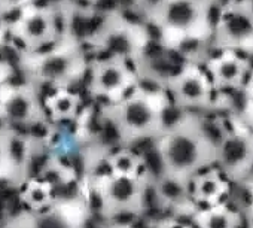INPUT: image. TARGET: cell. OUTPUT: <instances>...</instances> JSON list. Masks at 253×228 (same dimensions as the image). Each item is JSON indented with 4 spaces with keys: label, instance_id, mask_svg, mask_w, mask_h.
Instances as JSON below:
<instances>
[{
    "label": "cell",
    "instance_id": "1",
    "mask_svg": "<svg viewBox=\"0 0 253 228\" xmlns=\"http://www.w3.org/2000/svg\"><path fill=\"white\" fill-rule=\"evenodd\" d=\"M166 94H148L137 88L122 98L103 104L100 109L101 126L113 133L116 146L137 148L142 143L152 145L164 127Z\"/></svg>",
    "mask_w": 253,
    "mask_h": 228
},
{
    "label": "cell",
    "instance_id": "2",
    "mask_svg": "<svg viewBox=\"0 0 253 228\" xmlns=\"http://www.w3.org/2000/svg\"><path fill=\"white\" fill-rule=\"evenodd\" d=\"M217 0H146L143 15L157 29L158 41L176 49L186 41H207L211 32V6Z\"/></svg>",
    "mask_w": 253,
    "mask_h": 228
},
{
    "label": "cell",
    "instance_id": "3",
    "mask_svg": "<svg viewBox=\"0 0 253 228\" xmlns=\"http://www.w3.org/2000/svg\"><path fill=\"white\" fill-rule=\"evenodd\" d=\"M88 54L70 41H60L52 46L21 58L24 75L38 87H76L86 75Z\"/></svg>",
    "mask_w": 253,
    "mask_h": 228
},
{
    "label": "cell",
    "instance_id": "4",
    "mask_svg": "<svg viewBox=\"0 0 253 228\" xmlns=\"http://www.w3.org/2000/svg\"><path fill=\"white\" fill-rule=\"evenodd\" d=\"M91 206L84 192L70 194L48 206L23 209L0 222V228H88Z\"/></svg>",
    "mask_w": 253,
    "mask_h": 228
},
{
    "label": "cell",
    "instance_id": "5",
    "mask_svg": "<svg viewBox=\"0 0 253 228\" xmlns=\"http://www.w3.org/2000/svg\"><path fill=\"white\" fill-rule=\"evenodd\" d=\"M137 60H122L97 52L88 63L86 90L92 100L110 104L136 88L139 69L130 63Z\"/></svg>",
    "mask_w": 253,
    "mask_h": 228
},
{
    "label": "cell",
    "instance_id": "6",
    "mask_svg": "<svg viewBox=\"0 0 253 228\" xmlns=\"http://www.w3.org/2000/svg\"><path fill=\"white\" fill-rule=\"evenodd\" d=\"M48 121L43 110L41 88L24 75L23 82L14 78L0 88V123L3 126L27 132L36 124Z\"/></svg>",
    "mask_w": 253,
    "mask_h": 228
},
{
    "label": "cell",
    "instance_id": "7",
    "mask_svg": "<svg viewBox=\"0 0 253 228\" xmlns=\"http://www.w3.org/2000/svg\"><path fill=\"white\" fill-rule=\"evenodd\" d=\"M219 49L241 51L253 45V17L243 0L219 3L210 38Z\"/></svg>",
    "mask_w": 253,
    "mask_h": 228
},
{
    "label": "cell",
    "instance_id": "8",
    "mask_svg": "<svg viewBox=\"0 0 253 228\" xmlns=\"http://www.w3.org/2000/svg\"><path fill=\"white\" fill-rule=\"evenodd\" d=\"M209 73L200 70L194 63H186L166 84V92L170 103L183 112L198 113L214 101V92Z\"/></svg>",
    "mask_w": 253,
    "mask_h": 228
},
{
    "label": "cell",
    "instance_id": "9",
    "mask_svg": "<svg viewBox=\"0 0 253 228\" xmlns=\"http://www.w3.org/2000/svg\"><path fill=\"white\" fill-rule=\"evenodd\" d=\"M252 72V63L238 51L220 49V54L209 61V78L217 91L244 88Z\"/></svg>",
    "mask_w": 253,
    "mask_h": 228
},
{
    "label": "cell",
    "instance_id": "10",
    "mask_svg": "<svg viewBox=\"0 0 253 228\" xmlns=\"http://www.w3.org/2000/svg\"><path fill=\"white\" fill-rule=\"evenodd\" d=\"M45 117L51 124L73 121L81 117L82 98L78 91H73L72 87L52 88V92L42 98Z\"/></svg>",
    "mask_w": 253,
    "mask_h": 228
},
{
    "label": "cell",
    "instance_id": "11",
    "mask_svg": "<svg viewBox=\"0 0 253 228\" xmlns=\"http://www.w3.org/2000/svg\"><path fill=\"white\" fill-rule=\"evenodd\" d=\"M231 136L229 137H222V140L216 145L217 152H219V161L223 163L225 166H237L241 161L246 160L249 154V143L246 139L237 136L234 133V129L228 132Z\"/></svg>",
    "mask_w": 253,
    "mask_h": 228
},
{
    "label": "cell",
    "instance_id": "12",
    "mask_svg": "<svg viewBox=\"0 0 253 228\" xmlns=\"http://www.w3.org/2000/svg\"><path fill=\"white\" fill-rule=\"evenodd\" d=\"M41 0H0V15L5 20L11 14H18L30 5H35Z\"/></svg>",
    "mask_w": 253,
    "mask_h": 228
},
{
    "label": "cell",
    "instance_id": "13",
    "mask_svg": "<svg viewBox=\"0 0 253 228\" xmlns=\"http://www.w3.org/2000/svg\"><path fill=\"white\" fill-rule=\"evenodd\" d=\"M14 73H15V69L8 54L5 52V44H2L0 45V88L14 78Z\"/></svg>",
    "mask_w": 253,
    "mask_h": 228
},
{
    "label": "cell",
    "instance_id": "14",
    "mask_svg": "<svg viewBox=\"0 0 253 228\" xmlns=\"http://www.w3.org/2000/svg\"><path fill=\"white\" fill-rule=\"evenodd\" d=\"M244 88H246V91H244V94H246V100L253 101V67H252L250 76H249V79H247V82H246Z\"/></svg>",
    "mask_w": 253,
    "mask_h": 228
},
{
    "label": "cell",
    "instance_id": "15",
    "mask_svg": "<svg viewBox=\"0 0 253 228\" xmlns=\"http://www.w3.org/2000/svg\"><path fill=\"white\" fill-rule=\"evenodd\" d=\"M226 227V219L225 218H213L210 222V228H225Z\"/></svg>",
    "mask_w": 253,
    "mask_h": 228
},
{
    "label": "cell",
    "instance_id": "16",
    "mask_svg": "<svg viewBox=\"0 0 253 228\" xmlns=\"http://www.w3.org/2000/svg\"><path fill=\"white\" fill-rule=\"evenodd\" d=\"M214 189H216V183L214 182H206L204 185H203V192H206V194H209V192H214Z\"/></svg>",
    "mask_w": 253,
    "mask_h": 228
},
{
    "label": "cell",
    "instance_id": "17",
    "mask_svg": "<svg viewBox=\"0 0 253 228\" xmlns=\"http://www.w3.org/2000/svg\"><path fill=\"white\" fill-rule=\"evenodd\" d=\"M241 198L246 204H250L252 203V194L249 191H241Z\"/></svg>",
    "mask_w": 253,
    "mask_h": 228
},
{
    "label": "cell",
    "instance_id": "18",
    "mask_svg": "<svg viewBox=\"0 0 253 228\" xmlns=\"http://www.w3.org/2000/svg\"><path fill=\"white\" fill-rule=\"evenodd\" d=\"M228 207H229V210H234V212H237V206H235V204L229 203V204H228Z\"/></svg>",
    "mask_w": 253,
    "mask_h": 228
},
{
    "label": "cell",
    "instance_id": "19",
    "mask_svg": "<svg viewBox=\"0 0 253 228\" xmlns=\"http://www.w3.org/2000/svg\"><path fill=\"white\" fill-rule=\"evenodd\" d=\"M237 228H247V224H246V222H243V224H241V225H238Z\"/></svg>",
    "mask_w": 253,
    "mask_h": 228
}]
</instances>
